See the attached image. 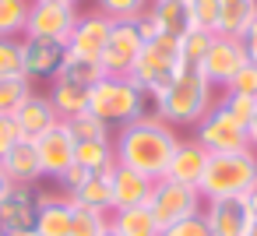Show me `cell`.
<instances>
[{
	"instance_id": "43",
	"label": "cell",
	"mask_w": 257,
	"mask_h": 236,
	"mask_svg": "<svg viewBox=\"0 0 257 236\" xmlns=\"http://www.w3.org/2000/svg\"><path fill=\"white\" fill-rule=\"evenodd\" d=\"M11 190V180H8V173H4V166H0V197H4Z\"/></svg>"
},
{
	"instance_id": "37",
	"label": "cell",
	"mask_w": 257,
	"mask_h": 236,
	"mask_svg": "<svg viewBox=\"0 0 257 236\" xmlns=\"http://www.w3.org/2000/svg\"><path fill=\"white\" fill-rule=\"evenodd\" d=\"M222 92H232V95L257 99V64H246L243 71H236V78H232V81H229Z\"/></svg>"
},
{
	"instance_id": "16",
	"label": "cell",
	"mask_w": 257,
	"mask_h": 236,
	"mask_svg": "<svg viewBox=\"0 0 257 236\" xmlns=\"http://www.w3.org/2000/svg\"><path fill=\"white\" fill-rule=\"evenodd\" d=\"M36 204H39V190L36 187L11 183V190L0 197V232L32 229L36 225Z\"/></svg>"
},
{
	"instance_id": "25",
	"label": "cell",
	"mask_w": 257,
	"mask_h": 236,
	"mask_svg": "<svg viewBox=\"0 0 257 236\" xmlns=\"http://www.w3.org/2000/svg\"><path fill=\"white\" fill-rule=\"evenodd\" d=\"M74 162L92 173V176H106L116 166V152H113V138L109 141H78L74 148Z\"/></svg>"
},
{
	"instance_id": "48",
	"label": "cell",
	"mask_w": 257,
	"mask_h": 236,
	"mask_svg": "<svg viewBox=\"0 0 257 236\" xmlns=\"http://www.w3.org/2000/svg\"><path fill=\"white\" fill-rule=\"evenodd\" d=\"M106 236H113V232H106Z\"/></svg>"
},
{
	"instance_id": "2",
	"label": "cell",
	"mask_w": 257,
	"mask_h": 236,
	"mask_svg": "<svg viewBox=\"0 0 257 236\" xmlns=\"http://www.w3.org/2000/svg\"><path fill=\"white\" fill-rule=\"evenodd\" d=\"M155 116L176 127H197V120L215 106V88L197 67H183L159 95H152Z\"/></svg>"
},
{
	"instance_id": "44",
	"label": "cell",
	"mask_w": 257,
	"mask_h": 236,
	"mask_svg": "<svg viewBox=\"0 0 257 236\" xmlns=\"http://www.w3.org/2000/svg\"><path fill=\"white\" fill-rule=\"evenodd\" d=\"M0 236H39L36 229H11V232H0Z\"/></svg>"
},
{
	"instance_id": "6",
	"label": "cell",
	"mask_w": 257,
	"mask_h": 236,
	"mask_svg": "<svg viewBox=\"0 0 257 236\" xmlns=\"http://www.w3.org/2000/svg\"><path fill=\"white\" fill-rule=\"evenodd\" d=\"M204 208V197L197 187H187V183H176V180H155L152 183V197H148V211L155 215L159 229L180 222V218H190Z\"/></svg>"
},
{
	"instance_id": "22",
	"label": "cell",
	"mask_w": 257,
	"mask_h": 236,
	"mask_svg": "<svg viewBox=\"0 0 257 236\" xmlns=\"http://www.w3.org/2000/svg\"><path fill=\"white\" fill-rule=\"evenodd\" d=\"M257 25V0H222V15H218V36L243 39Z\"/></svg>"
},
{
	"instance_id": "45",
	"label": "cell",
	"mask_w": 257,
	"mask_h": 236,
	"mask_svg": "<svg viewBox=\"0 0 257 236\" xmlns=\"http://www.w3.org/2000/svg\"><path fill=\"white\" fill-rule=\"evenodd\" d=\"M246 204H250V211H253V215H257V183H253V190H250V194H246Z\"/></svg>"
},
{
	"instance_id": "13",
	"label": "cell",
	"mask_w": 257,
	"mask_h": 236,
	"mask_svg": "<svg viewBox=\"0 0 257 236\" xmlns=\"http://www.w3.org/2000/svg\"><path fill=\"white\" fill-rule=\"evenodd\" d=\"M109 29H113V22L106 15H99V11L81 15L71 39H67V53L85 57V60H102V50L109 43Z\"/></svg>"
},
{
	"instance_id": "46",
	"label": "cell",
	"mask_w": 257,
	"mask_h": 236,
	"mask_svg": "<svg viewBox=\"0 0 257 236\" xmlns=\"http://www.w3.org/2000/svg\"><path fill=\"white\" fill-rule=\"evenodd\" d=\"M246 236H257V215L250 218V229H246Z\"/></svg>"
},
{
	"instance_id": "15",
	"label": "cell",
	"mask_w": 257,
	"mask_h": 236,
	"mask_svg": "<svg viewBox=\"0 0 257 236\" xmlns=\"http://www.w3.org/2000/svg\"><path fill=\"white\" fill-rule=\"evenodd\" d=\"M71 218H74V201L64 190H39L36 225H32L39 236H71Z\"/></svg>"
},
{
	"instance_id": "19",
	"label": "cell",
	"mask_w": 257,
	"mask_h": 236,
	"mask_svg": "<svg viewBox=\"0 0 257 236\" xmlns=\"http://www.w3.org/2000/svg\"><path fill=\"white\" fill-rule=\"evenodd\" d=\"M15 127H18V134L25 138V141H36L39 134H46L53 124H57V113H53V106H50V99L46 95H29L18 109H15Z\"/></svg>"
},
{
	"instance_id": "23",
	"label": "cell",
	"mask_w": 257,
	"mask_h": 236,
	"mask_svg": "<svg viewBox=\"0 0 257 236\" xmlns=\"http://www.w3.org/2000/svg\"><path fill=\"white\" fill-rule=\"evenodd\" d=\"M109 232L113 236H162V229H159L155 215L148 211V204L109 211Z\"/></svg>"
},
{
	"instance_id": "41",
	"label": "cell",
	"mask_w": 257,
	"mask_h": 236,
	"mask_svg": "<svg viewBox=\"0 0 257 236\" xmlns=\"http://www.w3.org/2000/svg\"><path fill=\"white\" fill-rule=\"evenodd\" d=\"M243 50H246V60H250V64H257V25L243 36Z\"/></svg>"
},
{
	"instance_id": "34",
	"label": "cell",
	"mask_w": 257,
	"mask_h": 236,
	"mask_svg": "<svg viewBox=\"0 0 257 236\" xmlns=\"http://www.w3.org/2000/svg\"><path fill=\"white\" fill-rule=\"evenodd\" d=\"M190 11V29H204L218 36V15H222V0H187Z\"/></svg>"
},
{
	"instance_id": "1",
	"label": "cell",
	"mask_w": 257,
	"mask_h": 236,
	"mask_svg": "<svg viewBox=\"0 0 257 236\" xmlns=\"http://www.w3.org/2000/svg\"><path fill=\"white\" fill-rule=\"evenodd\" d=\"M180 145V134L159 120L155 113H145L138 116L134 124L120 127L116 138H113V152H116V162L148 176V180H162L166 169H169V159Z\"/></svg>"
},
{
	"instance_id": "9",
	"label": "cell",
	"mask_w": 257,
	"mask_h": 236,
	"mask_svg": "<svg viewBox=\"0 0 257 236\" xmlns=\"http://www.w3.org/2000/svg\"><path fill=\"white\" fill-rule=\"evenodd\" d=\"M250 60H246V50H243V39H229V36H215L204 60H201V74L211 81V88H225L236 71H243Z\"/></svg>"
},
{
	"instance_id": "7",
	"label": "cell",
	"mask_w": 257,
	"mask_h": 236,
	"mask_svg": "<svg viewBox=\"0 0 257 236\" xmlns=\"http://www.w3.org/2000/svg\"><path fill=\"white\" fill-rule=\"evenodd\" d=\"M78 4H60V0H32L29 8V22H25V36L29 39H50V43H64L71 39L74 25H78Z\"/></svg>"
},
{
	"instance_id": "40",
	"label": "cell",
	"mask_w": 257,
	"mask_h": 236,
	"mask_svg": "<svg viewBox=\"0 0 257 236\" xmlns=\"http://www.w3.org/2000/svg\"><path fill=\"white\" fill-rule=\"evenodd\" d=\"M88 176H92V173H85V169H81V166L74 162V166H71V169H67V173H64V176H60L57 183H60V190H64V194H71V190H78V187H81V183H85Z\"/></svg>"
},
{
	"instance_id": "33",
	"label": "cell",
	"mask_w": 257,
	"mask_h": 236,
	"mask_svg": "<svg viewBox=\"0 0 257 236\" xmlns=\"http://www.w3.org/2000/svg\"><path fill=\"white\" fill-rule=\"evenodd\" d=\"M67 127H71V134H74V141H109V124H102L95 113H78V116H71L67 120Z\"/></svg>"
},
{
	"instance_id": "29",
	"label": "cell",
	"mask_w": 257,
	"mask_h": 236,
	"mask_svg": "<svg viewBox=\"0 0 257 236\" xmlns=\"http://www.w3.org/2000/svg\"><path fill=\"white\" fill-rule=\"evenodd\" d=\"M109 232V211H95V208H78L74 204V218H71V236H106Z\"/></svg>"
},
{
	"instance_id": "12",
	"label": "cell",
	"mask_w": 257,
	"mask_h": 236,
	"mask_svg": "<svg viewBox=\"0 0 257 236\" xmlns=\"http://www.w3.org/2000/svg\"><path fill=\"white\" fill-rule=\"evenodd\" d=\"M201 215H204L211 236H246L250 218H253L246 197H211V201H204Z\"/></svg>"
},
{
	"instance_id": "24",
	"label": "cell",
	"mask_w": 257,
	"mask_h": 236,
	"mask_svg": "<svg viewBox=\"0 0 257 236\" xmlns=\"http://www.w3.org/2000/svg\"><path fill=\"white\" fill-rule=\"evenodd\" d=\"M152 22L159 25L162 36H187L190 32V11H187V0H152V8H148Z\"/></svg>"
},
{
	"instance_id": "28",
	"label": "cell",
	"mask_w": 257,
	"mask_h": 236,
	"mask_svg": "<svg viewBox=\"0 0 257 236\" xmlns=\"http://www.w3.org/2000/svg\"><path fill=\"white\" fill-rule=\"evenodd\" d=\"M29 8H32V0H0V36L22 39L25 22H29Z\"/></svg>"
},
{
	"instance_id": "8",
	"label": "cell",
	"mask_w": 257,
	"mask_h": 236,
	"mask_svg": "<svg viewBox=\"0 0 257 236\" xmlns=\"http://www.w3.org/2000/svg\"><path fill=\"white\" fill-rule=\"evenodd\" d=\"M194 141L208 152V155H222V152H239V148H250L246 145V127L236 124L215 99V106L197 120L194 127Z\"/></svg>"
},
{
	"instance_id": "18",
	"label": "cell",
	"mask_w": 257,
	"mask_h": 236,
	"mask_svg": "<svg viewBox=\"0 0 257 236\" xmlns=\"http://www.w3.org/2000/svg\"><path fill=\"white\" fill-rule=\"evenodd\" d=\"M152 183H155V180H148V176H141V173H134V169H127V166H120V162H116V166H113V173H109L113 211L148 204V197H152Z\"/></svg>"
},
{
	"instance_id": "10",
	"label": "cell",
	"mask_w": 257,
	"mask_h": 236,
	"mask_svg": "<svg viewBox=\"0 0 257 236\" xmlns=\"http://www.w3.org/2000/svg\"><path fill=\"white\" fill-rule=\"evenodd\" d=\"M141 46H145V39L138 32V22H113L109 43H106L102 60H99L102 71L109 78H127L131 67H134V60H138V53H141Z\"/></svg>"
},
{
	"instance_id": "35",
	"label": "cell",
	"mask_w": 257,
	"mask_h": 236,
	"mask_svg": "<svg viewBox=\"0 0 257 236\" xmlns=\"http://www.w3.org/2000/svg\"><path fill=\"white\" fill-rule=\"evenodd\" d=\"M0 78H25L22 39H8V36H0Z\"/></svg>"
},
{
	"instance_id": "38",
	"label": "cell",
	"mask_w": 257,
	"mask_h": 236,
	"mask_svg": "<svg viewBox=\"0 0 257 236\" xmlns=\"http://www.w3.org/2000/svg\"><path fill=\"white\" fill-rule=\"evenodd\" d=\"M162 236H211V229H208L204 215L197 211V215H190V218H180V222L166 225V229H162Z\"/></svg>"
},
{
	"instance_id": "27",
	"label": "cell",
	"mask_w": 257,
	"mask_h": 236,
	"mask_svg": "<svg viewBox=\"0 0 257 236\" xmlns=\"http://www.w3.org/2000/svg\"><path fill=\"white\" fill-rule=\"evenodd\" d=\"M57 78H67V81H78V85L92 88L95 81H102V78H106V71H102V64H99V60H85V57L67 53V57H64V67H60V74H57Z\"/></svg>"
},
{
	"instance_id": "3",
	"label": "cell",
	"mask_w": 257,
	"mask_h": 236,
	"mask_svg": "<svg viewBox=\"0 0 257 236\" xmlns=\"http://www.w3.org/2000/svg\"><path fill=\"white\" fill-rule=\"evenodd\" d=\"M257 183V152L239 148V152H222L208 159L204 180H201V197H246Z\"/></svg>"
},
{
	"instance_id": "17",
	"label": "cell",
	"mask_w": 257,
	"mask_h": 236,
	"mask_svg": "<svg viewBox=\"0 0 257 236\" xmlns=\"http://www.w3.org/2000/svg\"><path fill=\"white\" fill-rule=\"evenodd\" d=\"M208 152L194 141V138H180L173 159H169V169H166V180H176V183H187V187H201L204 180V169H208Z\"/></svg>"
},
{
	"instance_id": "42",
	"label": "cell",
	"mask_w": 257,
	"mask_h": 236,
	"mask_svg": "<svg viewBox=\"0 0 257 236\" xmlns=\"http://www.w3.org/2000/svg\"><path fill=\"white\" fill-rule=\"evenodd\" d=\"M246 145L257 152V109H253V116H250V124H246Z\"/></svg>"
},
{
	"instance_id": "31",
	"label": "cell",
	"mask_w": 257,
	"mask_h": 236,
	"mask_svg": "<svg viewBox=\"0 0 257 236\" xmlns=\"http://www.w3.org/2000/svg\"><path fill=\"white\" fill-rule=\"evenodd\" d=\"M32 95L29 78H0V116H15V109Z\"/></svg>"
},
{
	"instance_id": "47",
	"label": "cell",
	"mask_w": 257,
	"mask_h": 236,
	"mask_svg": "<svg viewBox=\"0 0 257 236\" xmlns=\"http://www.w3.org/2000/svg\"><path fill=\"white\" fill-rule=\"evenodd\" d=\"M60 4H78V0H60Z\"/></svg>"
},
{
	"instance_id": "4",
	"label": "cell",
	"mask_w": 257,
	"mask_h": 236,
	"mask_svg": "<svg viewBox=\"0 0 257 236\" xmlns=\"http://www.w3.org/2000/svg\"><path fill=\"white\" fill-rule=\"evenodd\" d=\"M88 113H95L109 127H127L148 113V95L131 78H102L88 88Z\"/></svg>"
},
{
	"instance_id": "36",
	"label": "cell",
	"mask_w": 257,
	"mask_h": 236,
	"mask_svg": "<svg viewBox=\"0 0 257 236\" xmlns=\"http://www.w3.org/2000/svg\"><path fill=\"white\" fill-rule=\"evenodd\" d=\"M218 106L236 120V124H250V116H253V109H257V99H246V95H232V92H222V99H218Z\"/></svg>"
},
{
	"instance_id": "30",
	"label": "cell",
	"mask_w": 257,
	"mask_h": 236,
	"mask_svg": "<svg viewBox=\"0 0 257 236\" xmlns=\"http://www.w3.org/2000/svg\"><path fill=\"white\" fill-rule=\"evenodd\" d=\"M152 8V0H95V11L109 22H138Z\"/></svg>"
},
{
	"instance_id": "20",
	"label": "cell",
	"mask_w": 257,
	"mask_h": 236,
	"mask_svg": "<svg viewBox=\"0 0 257 236\" xmlns=\"http://www.w3.org/2000/svg\"><path fill=\"white\" fill-rule=\"evenodd\" d=\"M0 166H4V173H8L11 183H29V187H36V183L43 180V162H39L36 141H25V138H22L4 159H0Z\"/></svg>"
},
{
	"instance_id": "32",
	"label": "cell",
	"mask_w": 257,
	"mask_h": 236,
	"mask_svg": "<svg viewBox=\"0 0 257 236\" xmlns=\"http://www.w3.org/2000/svg\"><path fill=\"white\" fill-rule=\"evenodd\" d=\"M211 39H215V36L204 32V29H190L187 36H180V60H183V67H201V60H204Z\"/></svg>"
},
{
	"instance_id": "26",
	"label": "cell",
	"mask_w": 257,
	"mask_h": 236,
	"mask_svg": "<svg viewBox=\"0 0 257 236\" xmlns=\"http://www.w3.org/2000/svg\"><path fill=\"white\" fill-rule=\"evenodd\" d=\"M78 208H95V211H113V190H109V173L106 176H88L78 190L67 194Z\"/></svg>"
},
{
	"instance_id": "39",
	"label": "cell",
	"mask_w": 257,
	"mask_h": 236,
	"mask_svg": "<svg viewBox=\"0 0 257 236\" xmlns=\"http://www.w3.org/2000/svg\"><path fill=\"white\" fill-rule=\"evenodd\" d=\"M18 141H22V134H18L15 120H11V116H0V159H4Z\"/></svg>"
},
{
	"instance_id": "21",
	"label": "cell",
	"mask_w": 257,
	"mask_h": 236,
	"mask_svg": "<svg viewBox=\"0 0 257 236\" xmlns=\"http://www.w3.org/2000/svg\"><path fill=\"white\" fill-rule=\"evenodd\" d=\"M46 99H50L57 120H71V116H78V113L88 109V88L78 85V81H67V78H53Z\"/></svg>"
},
{
	"instance_id": "5",
	"label": "cell",
	"mask_w": 257,
	"mask_h": 236,
	"mask_svg": "<svg viewBox=\"0 0 257 236\" xmlns=\"http://www.w3.org/2000/svg\"><path fill=\"white\" fill-rule=\"evenodd\" d=\"M180 71H183L180 39H173V36H155L152 43L141 46V53H138V60H134V67H131L127 78L152 99V95H159Z\"/></svg>"
},
{
	"instance_id": "14",
	"label": "cell",
	"mask_w": 257,
	"mask_h": 236,
	"mask_svg": "<svg viewBox=\"0 0 257 236\" xmlns=\"http://www.w3.org/2000/svg\"><path fill=\"white\" fill-rule=\"evenodd\" d=\"M64 57H67V46L64 43H50V39H29L22 36V60H25V78L29 81H53L64 67Z\"/></svg>"
},
{
	"instance_id": "11",
	"label": "cell",
	"mask_w": 257,
	"mask_h": 236,
	"mask_svg": "<svg viewBox=\"0 0 257 236\" xmlns=\"http://www.w3.org/2000/svg\"><path fill=\"white\" fill-rule=\"evenodd\" d=\"M74 134L67 127V120H57L46 134L36 138V152H39V162H43V176L46 180H60L71 166H74Z\"/></svg>"
}]
</instances>
